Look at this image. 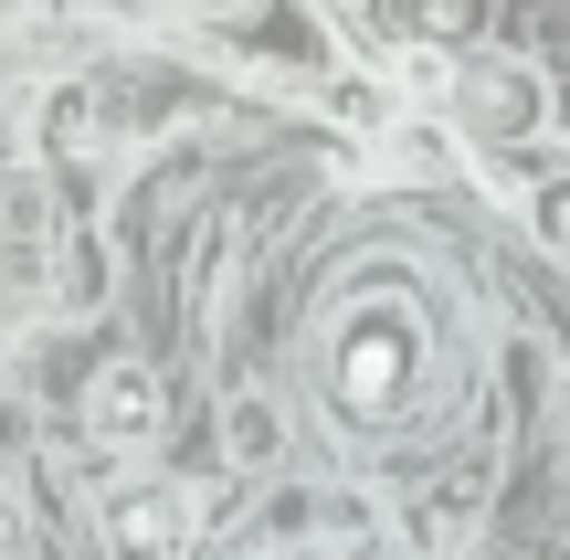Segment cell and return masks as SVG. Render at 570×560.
Instances as JSON below:
<instances>
[{"label":"cell","mask_w":570,"mask_h":560,"mask_svg":"<svg viewBox=\"0 0 570 560\" xmlns=\"http://www.w3.org/2000/svg\"><path fill=\"white\" fill-rule=\"evenodd\" d=\"M412 371H423V307L412 296H360L338 328V413L391 423L412 402Z\"/></svg>","instance_id":"cell-1"},{"label":"cell","mask_w":570,"mask_h":560,"mask_svg":"<svg viewBox=\"0 0 570 560\" xmlns=\"http://www.w3.org/2000/svg\"><path fill=\"white\" fill-rule=\"evenodd\" d=\"M96 529H106L117 560H190V540H202V498L169 487V477H138V487H117V498L96 508Z\"/></svg>","instance_id":"cell-2"},{"label":"cell","mask_w":570,"mask_h":560,"mask_svg":"<svg viewBox=\"0 0 570 560\" xmlns=\"http://www.w3.org/2000/svg\"><path fill=\"white\" fill-rule=\"evenodd\" d=\"M85 434L96 444H159V381H148L138 360H106V371L85 381Z\"/></svg>","instance_id":"cell-3"},{"label":"cell","mask_w":570,"mask_h":560,"mask_svg":"<svg viewBox=\"0 0 570 560\" xmlns=\"http://www.w3.org/2000/svg\"><path fill=\"white\" fill-rule=\"evenodd\" d=\"M454 96H465V117L487 127V138H518V127H539V85L518 75V63H475V75H454Z\"/></svg>","instance_id":"cell-4"},{"label":"cell","mask_w":570,"mask_h":560,"mask_svg":"<svg viewBox=\"0 0 570 560\" xmlns=\"http://www.w3.org/2000/svg\"><path fill=\"white\" fill-rule=\"evenodd\" d=\"M465 11H475V0H412V21H423V32H465Z\"/></svg>","instance_id":"cell-5"},{"label":"cell","mask_w":570,"mask_h":560,"mask_svg":"<svg viewBox=\"0 0 570 560\" xmlns=\"http://www.w3.org/2000/svg\"><path fill=\"white\" fill-rule=\"evenodd\" d=\"M550 233H560V254H570V190H560V202H550Z\"/></svg>","instance_id":"cell-6"},{"label":"cell","mask_w":570,"mask_h":560,"mask_svg":"<svg viewBox=\"0 0 570 560\" xmlns=\"http://www.w3.org/2000/svg\"><path fill=\"white\" fill-rule=\"evenodd\" d=\"M285 560H317V550H285Z\"/></svg>","instance_id":"cell-7"}]
</instances>
